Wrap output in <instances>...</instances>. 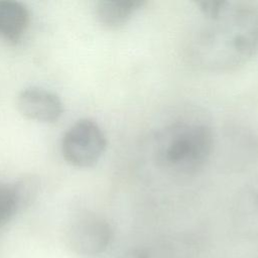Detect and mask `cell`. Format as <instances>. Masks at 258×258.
Listing matches in <instances>:
<instances>
[{"mask_svg":"<svg viewBox=\"0 0 258 258\" xmlns=\"http://www.w3.org/2000/svg\"><path fill=\"white\" fill-rule=\"evenodd\" d=\"M216 133L211 121L202 113L177 116L153 131L149 140L152 163L172 178L196 176L215 154Z\"/></svg>","mask_w":258,"mask_h":258,"instance_id":"2","label":"cell"},{"mask_svg":"<svg viewBox=\"0 0 258 258\" xmlns=\"http://www.w3.org/2000/svg\"><path fill=\"white\" fill-rule=\"evenodd\" d=\"M220 166L230 173L242 172L258 162V89L237 96L223 116L216 133Z\"/></svg>","mask_w":258,"mask_h":258,"instance_id":"3","label":"cell"},{"mask_svg":"<svg viewBox=\"0 0 258 258\" xmlns=\"http://www.w3.org/2000/svg\"><path fill=\"white\" fill-rule=\"evenodd\" d=\"M20 200L21 196L17 186L0 183V227L14 216Z\"/></svg>","mask_w":258,"mask_h":258,"instance_id":"11","label":"cell"},{"mask_svg":"<svg viewBox=\"0 0 258 258\" xmlns=\"http://www.w3.org/2000/svg\"><path fill=\"white\" fill-rule=\"evenodd\" d=\"M16 106L25 118L41 123H53L63 112L59 98L52 92L38 87L22 90L17 96Z\"/></svg>","mask_w":258,"mask_h":258,"instance_id":"7","label":"cell"},{"mask_svg":"<svg viewBox=\"0 0 258 258\" xmlns=\"http://www.w3.org/2000/svg\"><path fill=\"white\" fill-rule=\"evenodd\" d=\"M107 148V137L101 126L92 119H80L64 133L61 153L68 163L77 167L95 165Z\"/></svg>","mask_w":258,"mask_h":258,"instance_id":"4","label":"cell"},{"mask_svg":"<svg viewBox=\"0 0 258 258\" xmlns=\"http://www.w3.org/2000/svg\"><path fill=\"white\" fill-rule=\"evenodd\" d=\"M29 24L27 8L12 0H0V37L17 41L26 31Z\"/></svg>","mask_w":258,"mask_h":258,"instance_id":"9","label":"cell"},{"mask_svg":"<svg viewBox=\"0 0 258 258\" xmlns=\"http://www.w3.org/2000/svg\"><path fill=\"white\" fill-rule=\"evenodd\" d=\"M113 228L102 216L83 212L76 216L67 231V243L73 253L81 258H97L112 244Z\"/></svg>","mask_w":258,"mask_h":258,"instance_id":"5","label":"cell"},{"mask_svg":"<svg viewBox=\"0 0 258 258\" xmlns=\"http://www.w3.org/2000/svg\"><path fill=\"white\" fill-rule=\"evenodd\" d=\"M146 3L144 0H101L96 4L95 14L104 27L117 29L127 24Z\"/></svg>","mask_w":258,"mask_h":258,"instance_id":"8","label":"cell"},{"mask_svg":"<svg viewBox=\"0 0 258 258\" xmlns=\"http://www.w3.org/2000/svg\"><path fill=\"white\" fill-rule=\"evenodd\" d=\"M227 0H198L195 5L204 18L216 16L225 6Z\"/></svg>","mask_w":258,"mask_h":258,"instance_id":"12","label":"cell"},{"mask_svg":"<svg viewBox=\"0 0 258 258\" xmlns=\"http://www.w3.org/2000/svg\"><path fill=\"white\" fill-rule=\"evenodd\" d=\"M258 49V5L226 1L213 17L204 18L185 41L183 56L194 69L230 73L247 64Z\"/></svg>","mask_w":258,"mask_h":258,"instance_id":"1","label":"cell"},{"mask_svg":"<svg viewBox=\"0 0 258 258\" xmlns=\"http://www.w3.org/2000/svg\"><path fill=\"white\" fill-rule=\"evenodd\" d=\"M231 220L241 237L258 239V174L247 181L235 196Z\"/></svg>","mask_w":258,"mask_h":258,"instance_id":"6","label":"cell"},{"mask_svg":"<svg viewBox=\"0 0 258 258\" xmlns=\"http://www.w3.org/2000/svg\"><path fill=\"white\" fill-rule=\"evenodd\" d=\"M120 258H178V255L169 243L150 242L131 247Z\"/></svg>","mask_w":258,"mask_h":258,"instance_id":"10","label":"cell"}]
</instances>
